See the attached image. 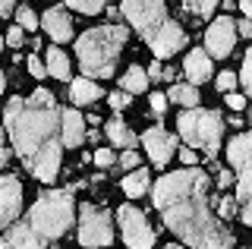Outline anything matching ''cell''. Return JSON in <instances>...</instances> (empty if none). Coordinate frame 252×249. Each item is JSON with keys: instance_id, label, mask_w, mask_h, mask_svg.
<instances>
[{"instance_id": "cell-1", "label": "cell", "mask_w": 252, "mask_h": 249, "mask_svg": "<svg viewBox=\"0 0 252 249\" xmlns=\"http://www.w3.org/2000/svg\"><path fill=\"white\" fill-rule=\"evenodd\" d=\"M155 205L164 224L183 243L195 249H227L233 246V233L220 224L208 205V174L202 167H183L164 174L155 183Z\"/></svg>"}, {"instance_id": "cell-2", "label": "cell", "mask_w": 252, "mask_h": 249, "mask_svg": "<svg viewBox=\"0 0 252 249\" xmlns=\"http://www.w3.org/2000/svg\"><path fill=\"white\" fill-rule=\"evenodd\" d=\"M3 123L13 139V149L19 152L22 164L35 174V180L54 183L63 158L57 98L47 89L32 92L29 98H13L3 111Z\"/></svg>"}, {"instance_id": "cell-3", "label": "cell", "mask_w": 252, "mask_h": 249, "mask_svg": "<svg viewBox=\"0 0 252 249\" xmlns=\"http://www.w3.org/2000/svg\"><path fill=\"white\" fill-rule=\"evenodd\" d=\"M126 44V26H101V29H89L85 35L76 38V54H79V66L89 76H114L120 51Z\"/></svg>"}, {"instance_id": "cell-4", "label": "cell", "mask_w": 252, "mask_h": 249, "mask_svg": "<svg viewBox=\"0 0 252 249\" xmlns=\"http://www.w3.org/2000/svg\"><path fill=\"white\" fill-rule=\"evenodd\" d=\"M29 230L35 233L38 240H57L66 233V227L73 224V192L69 189H51L41 192L38 202L29 212Z\"/></svg>"}, {"instance_id": "cell-5", "label": "cell", "mask_w": 252, "mask_h": 249, "mask_svg": "<svg viewBox=\"0 0 252 249\" xmlns=\"http://www.w3.org/2000/svg\"><path fill=\"white\" fill-rule=\"evenodd\" d=\"M180 136L186 139L189 149H205L208 158H215L220 149V136H224V120L218 111H199V107H189L177 117Z\"/></svg>"}, {"instance_id": "cell-6", "label": "cell", "mask_w": 252, "mask_h": 249, "mask_svg": "<svg viewBox=\"0 0 252 249\" xmlns=\"http://www.w3.org/2000/svg\"><path fill=\"white\" fill-rule=\"evenodd\" d=\"M249 149H252V136L249 133H240L230 139V145H227V158H230V164L236 170V205H240V215L243 221L252 224V170H249Z\"/></svg>"}, {"instance_id": "cell-7", "label": "cell", "mask_w": 252, "mask_h": 249, "mask_svg": "<svg viewBox=\"0 0 252 249\" xmlns=\"http://www.w3.org/2000/svg\"><path fill=\"white\" fill-rule=\"evenodd\" d=\"M79 243L85 249H98V246L114 243V221H110L107 208L89 205V202L79 208Z\"/></svg>"}, {"instance_id": "cell-8", "label": "cell", "mask_w": 252, "mask_h": 249, "mask_svg": "<svg viewBox=\"0 0 252 249\" xmlns=\"http://www.w3.org/2000/svg\"><path fill=\"white\" fill-rule=\"evenodd\" d=\"M120 13L136 26V32L145 38V44L161 32V26L167 22V6L164 0H123Z\"/></svg>"}, {"instance_id": "cell-9", "label": "cell", "mask_w": 252, "mask_h": 249, "mask_svg": "<svg viewBox=\"0 0 252 249\" xmlns=\"http://www.w3.org/2000/svg\"><path fill=\"white\" fill-rule=\"evenodd\" d=\"M117 221H120L123 240H126V246H129V249H152V243H155V230L148 227L145 215H142L139 208L123 205L120 212H117Z\"/></svg>"}, {"instance_id": "cell-10", "label": "cell", "mask_w": 252, "mask_h": 249, "mask_svg": "<svg viewBox=\"0 0 252 249\" xmlns=\"http://www.w3.org/2000/svg\"><path fill=\"white\" fill-rule=\"evenodd\" d=\"M236 44V26L230 16H220L208 26V32H205V51H208V57H230Z\"/></svg>"}, {"instance_id": "cell-11", "label": "cell", "mask_w": 252, "mask_h": 249, "mask_svg": "<svg viewBox=\"0 0 252 249\" xmlns=\"http://www.w3.org/2000/svg\"><path fill=\"white\" fill-rule=\"evenodd\" d=\"M142 145H145L152 164H155V167H164V164L170 161L173 149H177V136H170L167 129H161V126H148L145 136H142Z\"/></svg>"}, {"instance_id": "cell-12", "label": "cell", "mask_w": 252, "mask_h": 249, "mask_svg": "<svg viewBox=\"0 0 252 249\" xmlns=\"http://www.w3.org/2000/svg\"><path fill=\"white\" fill-rule=\"evenodd\" d=\"M22 212V186L16 177H0V230H6Z\"/></svg>"}, {"instance_id": "cell-13", "label": "cell", "mask_w": 252, "mask_h": 249, "mask_svg": "<svg viewBox=\"0 0 252 249\" xmlns=\"http://www.w3.org/2000/svg\"><path fill=\"white\" fill-rule=\"evenodd\" d=\"M148 48L155 51V57H170V54H177V51H183L186 48V32L177 26L173 19H167L161 26V32H158L152 41H148Z\"/></svg>"}, {"instance_id": "cell-14", "label": "cell", "mask_w": 252, "mask_h": 249, "mask_svg": "<svg viewBox=\"0 0 252 249\" xmlns=\"http://www.w3.org/2000/svg\"><path fill=\"white\" fill-rule=\"evenodd\" d=\"M85 117L76 111V107H66L60 111V142L63 149H79L85 142Z\"/></svg>"}, {"instance_id": "cell-15", "label": "cell", "mask_w": 252, "mask_h": 249, "mask_svg": "<svg viewBox=\"0 0 252 249\" xmlns=\"http://www.w3.org/2000/svg\"><path fill=\"white\" fill-rule=\"evenodd\" d=\"M41 26L47 29V35H51L54 41H69V38H73V22H69L63 6H51L41 16Z\"/></svg>"}, {"instance_id": "cell-16", "label": "cell", "mask_w": 252, "mask_h": 249, "mask_svg": "<svg viewBox=\"0 0 252 249\" xmlns=\"http://www.w3.org/2000/svg\"><path fill=\"white\" fill-rule=\"evenodd\" d=\"M0 249H44V240H38L29 230V224H16V227H6Z\"/></svg>"}, {"instance_id": "cell-17", "label": "cell", "mask_w": 252, "mask_h": 249, "mask_svg": "<svg viewBox=\"0 0 252 249\" xmlns=\"http://www.w3.org/2000/svg\"><path fill=\"white\" fill-rule=\"evenodd\" d=\"M183 73L189 76V85H202L211 76V57L205 51H189L186 63H183Z\"/></svg>"}, {"instance_id": "cell-18", "label": "cell", "mask_w": 252, "mask_h": 249, "mask_svg": "<svg viewBox=\"0 0 252 249\" xmlns=\"http://www.w3.org/2000/svg\"><path fill=\"white\" fill-rule=\"evenodd\" d=\"M104 129H107V139L117 145V149H136V133H132L129 126L120 120V117H110V120L104 123Z\"/></svg>"}, {"instance_id": "cell-19", "label": "cell", "mask_w": 252, "mask_h": 249, "mask_svg": "<svg viewBox=\"0 0 252 249\" xmlns=\"http://www.w3.org/2000/svg\"><path fill=\"white\" fill-rule=\"evenodd\" d=\"M98 98H101V89H98L92 79H76V82H69V101H73V107L92 104V101H98Z\"/></svg>"}, {"instance_id": "cell-20", "label": "cell", "mask_w": 252, "mask_h": 249, "mask_svg": "<svg viewBox=\"0 0 252 249\" xmlns=\"http://www.w3.org/2000/svg\"><path fill=\"white\" fill-rule=\"evenodd\" d=\"M44 73H51L54 79H60V82H69V60L60 48H51L44 54Z\"/></svg>"}, {"instance_id": "cell-21", "label": "cell", "mask_w": 252, "mask_h": 249, "mask_svg": "<svg viewBox=\"0 0 252 249\" xmlns=\"http://www.w3.org/2000/svg\"><path fill=\"white\" fill-rule=\"evenodd\" d=\"M145 189H148V170L132 167L129 174L123 177V192L129 199H139V196H145Z\"/></svg>"}, {"instance_id": "cell-22", "label": "cell", "mask_w": 252, "mask_h": 249, "mask_svg": "<svg viewBox=\"0 0 252 249\" xmlns=\"http://www.w3.org/2000/svg\"><path fill=\"white\" fill-rule=\"evenodd\" d=\"M120 89L123 92H145L148 89V76H145V69L142 66H129L126 69V76H120Z\"/></svg>"}, {"instance_id": "cell-23", "label": "cell", "mask_w": 252, "mask_h": 249, "mask_svg": "<svg viewBox=\"0 0 252 249\" xmlns=\"http://www.w3.org/2000/svg\"><path fill=\"white\" fill-rule=\"evenodd\" d=\"M167 101H177V104H183V107H195V101H199V89H195V85L173 82V85H170Z\"/></svg>"}, {"instance_id": "cell-24", "label": "cell", "mask_w": 252, "mask_h": 249, "mask_svg": "<svg viewBox=\"0 0 252 249\" xmlns=\"http://www.w3.org/2000/svg\"><path fill=\"white\" fill-rule=\"evenodd\" d=\"M220 3V0H183V6L192 16H199V19H208L211 13H215V6Z\"/></svg>"}, {"instance_id": "cell-25", "label": "cell", "mask_w": 252, "mask_h": 249, "mask_svg": "<svg viewBox=\"0 0 252 249\" xmlns=\"http://www.w3.org/2000/svg\"><path fill=\"white\" fill-rule=\"evenodd\" d=\"M66 6H73V10H79V13H89V16H94V13H101L107 6V0H66Z\"/></svg>"}, {"instance_id": "cell-26", "label": "cell", "mask_w": 252, "mask_h": 249, "mask_svg": "<svg viewBox=\"0 0 252 249\" xmlns=\"http://www.w3.org/2000/svg\"><path fill=\"white\" fill-rule=\"evenodd\" d=\"M236 82L243 85V92H252V54L243 57V69H240V76H236Z\"/></svg>"}, {"instance_id": "cell-27", "label": "cell", "mask_w": 252, "mask_h": 249, "mask_svg": "<svg viewBox=\"0 0 252 249\" xmlns=\"http://www.w3.org/2000/svg\"><path fill=\"white\" fill-rule=\"evenodd\" d=\"M16 19H19V29H26V32H35V29H38V16L29 10V6H22Z\"/></svg>"}, {"instance_id": "cell-28", "label": "cell", "mask_w": 252, "mask_h": 249, "mask_svg": "<svg viewBox=\"0 0 252 249\" xmlns=\"http://www.w3.org/2000/svg\"><path fill=\"white\" fill-rule=\"evenodd\" d=\"M107 101H110V107H114V111H123V107L126 104H129V92H110V95H107Z\"/></svg>"}, {"instance_id": "cell-29", "label": "cell", "mask_w": 252, "mask_h": 249, "mask_svg": "<svg viewBox=\"0 0 252 249\" xmlns=\"http://www.w3.org/2000/svg\"><path fill=\"white\" fill-rule=\"evenodd\" d=\"M233 85H236V73L224 69V73L218 76V89H220V92H233Z\"/></svg>"}, {"instance_id": "cell-30", "label": "cell", "mask_w": 252, "mask_h": 249, "mask_svg": "<svg viewBox=\"0 0 252 249\" xmlns=\"http://www.w3.org/2000/svg\"><path fill=\"white\" fill-rule=\"evenodd\" d=\"M120 167H123V170L139 167V155L132 152V149H123V155H120Z\"/></svg>"}, {"instance_id": "cell-31", "label": "cell", "mask_w": 252, "mask_h": 249, "mask_svg": "<svg viewBox=\"0 0 252 249\" xmlns=\"http://www.w3.org/2000/svg\"><path fill=\"white\" fill-rule=\"evenodd\" d=\"M92 161H94L98 167H110V164H114V152H110V149H98Z\"/></svg>"}, {"instance_id": "cell-32", "label": "cell", "mask_w": 252, "mask_h": 249, "mask_svg": "<svg viewBox=\"0 0 252 249\" xmlns=\"http://www.w3.org/2000/svg\"><path fill=\"white\" fill-rule=\"evenodd\" d=\"M22 38H26V32H22L19 26H13L10 32H6V44H10V48H22Z\"/></svg>"}, {"instance_id": "cell-33", "label": "cell", "mask_w": 252, "mask_h": 249, "mask_svg": "<svg viewBox=\"0 0 252 249\" xmlns=\"http://www.w3.org/2000/svg\"><path fill=\"white\" fill-rule=\"evenodd\" d=\"M152 111H155L158 117H161L164 111H167V95H161V92H155V95H152Z\"/></svg>"}, {"instance_id": "cell-34", "label": "cell", "mask_w": 252, "mask_h": 249, "mask_svg": "<svg viewBox=\"0 0 252 249\" xmlns=\"http://www.w3.org/2000/svg\"><path fill=\"white\" fill-rule=\"evenodd\" d=\"M233 212H236L233 199H220V202H218V215H220V218H233Z\"/></svg>"}, {"instance_id": "cell-35", "label": "cell", "mask_w": 252, "mask_h": 249, "mask_svg": "<svg viewBox=\"0 0 252 249\" xmlns=\"http://www.w3.org/2000/svg\"><path fill=\"white\" fill-rule=\"evenodd\" d=\"M227 95V104L233 107V111H243V104H246V95H236V92H224Z\"/></svg>"}, {"instance_id": "cell-36", "label": "cell", "mask_w": 252, "mask_h": 249, "mask_svg": "<svg viewBox=\"0 0 252 249\" xmlns=\"http://www.w3.org/2000/svg\"><path fill=\"white\" fill-rule=\"evenodd\" d=\"M29 73L35 76V79H41V76H47V73H44V63H41L38 57H29Z\"/></svg>"}, {"instance_id": "cell-37", "label": "cell", "mask_w": 252, "mask_h": 249, "mask_svg": "<svg viewBox=\"0 0 252 249\" xmlns=\"http://www.w3.org/2000/svg\"><path fill=\"white\" fill-rule=\"evenodd\" d=\"M233 26H236V35H243V38H249V35H252V22H249L246 16H243L240 22H233Z\"/></svg>"}, {"instance_id": "cell-38", "label": "cell", "mask_w": 252, "mask_h": 249, "mask_svg": "<svg viewBox=\"0 0 252 249\" xmlns=\"http://www.w3.org/2000/svg\"><path fill=\"white\" fill-rule=\"evenodd\" d=\"M180 161H183L186 167H192L195 164V152L192 149H180Z\"/></svg>"}, {"instance_id": "cell-39", "label": "cell", "mask_w": 252, "mask_h": 249, "mask_svg": "<svg viewBox=\"0 0 252 249\" xmlns=\"http://www.w3.org/2000/svg\"><path fill=\"white\" fill-rule=\"evenodd\" d=\"M13 6H16V0H0V19H3V16H10V13H13Z\"/></svg>"}, {"instance_id": "cell-40", "label": "cell", "mask_w": 252, "mask_h": 249, "mask_svg": "<svg viewBox=\"0 0 252 249\" xmlns=\"http://www.w3.org/2000/svg\"><path fill=\"white\" fill-rule=\"evenodd\" d=\"M145 76H152V79H161V63L155 60V63L148 66V73H145Z\"/></svg>"}, {"instance_id": "cell-41", "label": "cell", "mask_w": 252, "mask_h": 249, "mask_svg": "<svg viewBox=\"0 0 252 249\" xmlns=\"http://www.w3.org/2000/svg\"><path fill=\"white\" fill-rule=\"evenodd\" d=\"M240 10H243V16H252V0H240Z\"/></svg>"}, {"instance_id": "cell-42", "label": "cell", "mask_w": 252, "mask_h": 249, "mask_svg": "<svg viewBox=\"0 0 252 249\" xmlns=\"http://www.w3.org/2000/svg\"><path fill=\"white\" fill-rule=\"evenodd\" d=\"M6 161H10V155H6L3 149H0V167H3V164H6Z\"/></svg>"}, {"instance_id": "cell-43", "label": "cell", "mask_w": 252, "mask_h": 249, "mask_svg": "<svg viewBox=\"0 0 252 249\" xmlns=\"http://www.w3.org/2000/svg\"><path fill=\"white\" fill-rule=\"evenodd\" d=\"M6 89V76H3V69H0V92Z\"/></svg>"}, {"instance_id": "cell-44", "label": "cell", "mask_w": 252, "mask_h": 249, "mask_svg": "<svg viewBox=\"0 0 252 249\" xmlns=\"http://www.w3.org/2000/svg\"><path fill=\"white\" fill-rule=\"evenodd\" d=\"M164 249H183V246H164Z\"/></svg>"}]
</instances>
